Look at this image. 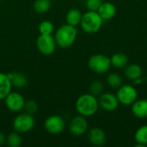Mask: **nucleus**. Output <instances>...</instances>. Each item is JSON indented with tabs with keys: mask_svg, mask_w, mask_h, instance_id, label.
<instances>
[{
	"mask_svg": "<svg viewBox=\"0 0 147 147\" xmlns=\"http://www.w3.org/2000/svg\"><path fill=\"white\" fill-rule=\"evenodd\" d=\"M124 74L129 80L135 81V80L141 78V76H142V68H141L140 65H139L137 64H132V65H129L126 66Z\"/></svg>",
	"mask_w": 147,
	"mask_h": 147,
	"instance_id": "obj_18",
	"label": "nucleus"
},
{
	"mask_svg": "<svg viewBox=\"0 0 147 147\" xmlns=\"http://www.w3.org/2000/svg\"><path fill=\"white\" fill-rule=\"evenodd\" d=\"M88 66L93 72L97 74H103L108 71L111 66L110 58L102 53L94 54L89 59Z\"/></svg>",
	"mask_w": 147,
	"mask_h": 147,
	"instance_id": "obj_5",
	"label": "nucleus"
},
{
	"mask_svg": "<svg viewBox=\"0 0 147 147\" xmlns=\"http://www.w3.org/2000/svg\"><path fill=\"white\" fill-rule=\"evenodd\" d=\"M38 29L40 34H52L54 31V26L52 22L45 20L39 24Z\"/></svg>",
	"mask_w": 147,
	"mask_h": 147,
	"instance_id": "obj_23",
	"label": "nucleus"
},
{
	"mask_svg": "<svg viewBox=\"0 0 147 147\" xmlns=\"http://www.w3.org/2000/svg\"><path fill=\"white\" fill-rule=\"evenodd\" d=\"M99 107H101L105 111H115L119 106V101L117 96L112 93H102L98 98Z\"/></svg>",
	"mask_w": 147,
	"mask_h": 147,
	"instance_id": "obj_11",
	"label": "nucleus"
},
{
	"mask_svg": "<svg viewBox=\"0 0 147 147\" xmlns=\"http://www.w3.org/2000/svg\"><path fill=\"white\" fill-rule=\"evenodd\" d=\"M38 51L43 55H51L56 50V41L52 34H40L36 40Z\"/></svg>",
	"mask_w": 147,
	"mask_h": 147,
	"instance_id": "obj_6",
	"label": "nucleus"
},
{
	"mask_svg": "<svg viewBox=\"0 0 147 147\" xmlns=\"http://www.w3.org/2000/svg\"><path fill=\"white\" fill-rule=\"evenodd\" d=\"M82 16L83 15L78 9L72 8V9H69V11L66 13V16H65L66 23L69 25L77 27L78 25H80Z\"/></svg>",
	"mask_w": 147,
	"mask_h": 147,
	"instance_id": "obj_17",
	"label": "nucleus"
},
{
	"mask_svg": "<svg viewBox=\"0 0 147 147\" xmlns=\"http://www.w3.org/2000/svg\"><path fill=\"white\" fill-rule=\"evenodd\" d=\"M6 143L9 147H19L22 145V137L19 133L14 131L6 138Z\"/></svg>",
	"mask_w": 147,
	"mask_h": 147,
	"instance_id": "obj_22",
	"label": "nucleus"
},
{
	"mask_svg": "<svg viewBox=\"0 0 147 147\" xmlns=\"http://www.w3.org/2000/svg\"><path fill=\"white\" fill-rule=\"evenodd\" d=\"M77 35L78 29L76 27L66 23L60 26L56 30L54 39L57 46L62 48H67L74 44L77 39Z\"/></svg>",
	"mask_w": 147,
	"mask_h": 147,
	"instance_id": "obj_2",
	"label": "nucleus"
},
{
	"mask_svg": "<svg viewBox=\"0 0 147 147\" xmlns=\"http://www.w3.org/2000/svg\"><path fill=\"white\" fill-rule=\"evenodd\" d=\"M34 10L39 14L47 13L51 8L50 0H35L33 4Z\"/></svg>",
	"mask_w": 147,
	"mask_h": 147,
	"instance_id": "obj_21",
	"label": "nucleus"
},
{
	"mask_svg": "<svg viewBox=\"0 0 147 147\" xmlns=\"http://www.w3.org/2000/svg\"><path fill=\"white\" fill-rule=\"evenodd\" d=\"M111 65L115 68H123L126 67L128 62V57L122 53H117L111 56L110 58Z\"/></svg>",
	"mask_w": 147,
	"mask_h": 147,
	"instance_id": "obj_19",
	"label": "nucleus"
},
{
	"mask_svg": "<svg viewBox=\"0 0 147 147\" xmlns=\"http://www.w3.org/2000/svg\"><path fill=\"white\" fill-rule=\"evenodd\" d=\"M103 23V19L97 11L89 10L82 16L80 26L87 34H96L99 32Z\"/></svg>",
	"mask_w": 147,
	"mask_h": 147,
	"instance_id": "obj_3",
	"label": "nucleus"
},
{
	"mask_svg": "<svg viewBox=\"0 0 147 147\" xmlns=\"http://www.w3.org/2000/svg\"><path fill=\"white\" fill-rule=\"evenodd\" d=\"M5 142H6V137L2 132H0V146H3Z\"/></svg>",
	"mask_w": 147,
	"mask_h": 147,
	"instance_id": "obj_28",
	"label": "nucleus"
},
{
	"mask_svg": "<svg viewBox=\"0 0 147 147\" xmlns=\"http://www.w3.org/2000/svg\"><path fill=\"white\" fill-rule=\"evenodd\" d=\"M0 3H1V0H0Z\"/></svg>",
	"mask_w": 147,
	"mask_h": 147,
	"instance_id": "obj_29",
	"label": "nucleus"
},
{
	"mask_svg": "<svg viewBox=\"0 0 147 147\" xmlns=\"http://www.w3.org/2000/svg\"><path fill=\"white\" fill-rule=\"evenodd\" d=\"M4 103L6 108L14 113H18L22 111L24 108L25 104V99L18 92L15 91H10L7 96L4 98Z\"/></svg>",
	"mask_w": 147,
	"mask_h": 147,
	"instance_id": "obj_9",
	"label": "nucleus"
},
{
	"mask_svg": "<svg viewBox=\"0 0 147 147\" xmlns=\"http://www.w3.org/2000/svg\"><path fill=\"white\" fill-rule=\"evenodd\" d=\"M38 108H39L38 103L34 100H28V101H25L23 109L25 110V112L30 115H34L37 112Z\"/></svg>",
	"mask_w": 147,
	"mask_h": 147,
	"instance_id": "obj_26",
	"label": "nucleus"
},
{
	"mask_svg": "<svg viewBox=\"0 0 147 147\" xmlns=\"http://www.w3.org/2000/svg\"><path fill=\"white\" fill-rule=\"evenodd\" d=\"M108 84L111 88H119L121 86L122 79L117 73H110L108 77Z\"/></svg>",
	"mask_w": 147,
	"mask_h": 147,
	"instance_id": "obj_24",
	"label": "nucleus"
},
{
	"mask_svg": "<svg viewBox=\"0 0 147 147\" xmlns=\"http://www.w3.org/2000/svg\"><path fill=\"white\" fill-rule=\"evenodd\" d=\"M98 14L100 15V16L104 20H110L112 19L115 14H116V8L115 6L109 3V2H106V3H102V4L100 5V7L97 9Z\"/></svg>",
	"mask_w": 147,
	"mask_h": 147,
	"instance_id": "obj_13",
	"label": "nucleus"
},
{
	"mask_svg": "<svg viewBox=\"0 0 147 147\" xmlns=\"http://www.w3.org/2000/svg\"><path fill=\"white\" fill-rule=\"evenodd\" d=\"M88 140L90 143L95 146H102L106 143V134L103 130L99 127H92L88 133Z\"/></svg>",
	"mask_w": 147,
	"mask_h": 147,
	"instance_id": "obj_12",
	"label": "nucleus"
},
{
	"mask_svg": "<svg viewBox=\"0 0 147 147\" xmlns=\"http://www.w3.org/2000/svg\"><path fill=\"white\" fill-rule=\"evenodd\" d=\"M44 128L50 134H59L65 128V121L62 116L53 115L46 119L44 122Z\"/></svg>",
	"mask_w": 147,
	"mask_h": 147,
	"instance_id": "obj_7",
	"label": "nucleus"
},
{
	"mask_svg": "<svg viewBox=\"0 0 147 147\" xmlns=\"http://www.w3.org/2000/svg\"><path fill=\"white\" fill-rule=\"evenodd\" d=\"M136 146H146L147 145V125L140 127L135 133L134 135Z\"/></svg>",
	"mask_w": 147,
	"mask_h": 147,
	"instance_id": "obj_20",
	"label": "nucleus"
},
{
	"mask_svg": "<svg viewBox=\"0 0 147 147\" xmlns=\"http://www.w3.org/2000/svg\"><path fill=\"white\" fill-rule=\"evenodd\" d=\"M34 124H35V120L33 115L25 112V113H21L15 117L12 126L14 131L19 134H26L34 128Z\"/></svg>",
	"mask_w": 147,
	"mask_h": 147,
	"instance_id": "obj_4",
	"label": "nucleus"
},
{
	"mask_svg": "<svg viewBox=\"0 0 147 147\" xmlns=\"http://www.w3.org/2000/svg\"><path fill=\"white\" fill-rule=\"evenodd\" d=\"M102 3V0H85V6L89 10L97 11Z\"/></svg>",
	"mask_w": 147,
	"mask_h": 147,
	"instance_id": "obj_27",
	"label": "nucleus"
},
{
	"mask_svg": "<svg viewBox=\"0 0 147 147\" xmlns=\"http://www.w3.org/2000/svg\"><path fill=\"white\" fill-rule=\"evenodd\" d=\"M132 113L138 118L147 117V99L136 100L132 104Z\"/></svg>",
	"mask_w": 147,
	"mask_h": 147,
	"instance_id": "obj_15",
	"label": "nucleus"
},
{
	"mask_svg": "<svg viewBox=\"0 0 147 147\" xmlns=\"http://www.w3.org/2000/svg\"><path fill=\"white\" fill-rule=\"evenodd\" d=\"M7 74L10 80L12 87L14 86L17 89H22L28 84V78L22 72L12 71Z\"/></svg>",
	"mask_w": 147,
	"mask_h": 147,
	"instance_id": "obj_14",
	"label": "nucleus"
},
{
	"mask_svg": "<svg viewBox=\"0 0 147 147\" xmlns=\"http://www.w3.org/2000/svg\"><path fill=\"white\" fill-rule=\"evenodd\" d=\"M89 90H90V93L92 94L95 96H100L102 93V91H103V84L100 81H97V80L93 81L90 84Z\"/></svg>",
	"mask_w": 147,
	"mask_h": 147,
	"instance_id": "obj_25",
	"label": "nucleus"
},
{
	"mask_svg": "<svg viewBox=\"0 0 147 147\" xmlns=\"http://www.w3.org/2000/svg\"><path fill=\"white\" fill-rule=\"evenodd\" d=\"M117 99L123 105H132L138 97L137 90L132 85H122L117 91Z\"/></svg>",
	"mask_w": 147,
	"mask_h": 147,
	"instance_id": "obj_8",
	"label": "nucleus"
},
{
	"mask_svg": "<svg viewBox=\"0 0 147 147\" xmlns=\"http://www.w3.org/2000/svg\"><path fill=\"white\" fill-rule=\"evenodd\" d=\"M75 108L77 112L84 117L94 115L99 108V102L96 96L90 93L81 95L76 101Z\"/></svg>",
	"mask_w": 147,
	"mask_h": 147,
	"instance_id": "obj_1",
	"label": "nucleus"
},
{
	"mask_svg": "<svg viewBox=\"0 0 147 147\" xmlns=\"http://www.w3.org/2000/svg\"><path fill=\"white\" fill-rule=\"evenodd\" d=\"M88 130V121L83 115L73 117L69 123V131L74 136H82Z\"/></svg>",
	"mask_w": 147,
	"mask_h": 147,
	"instance_id": "obj_10",
	"label": "nucleus"
},
{
	"mask_svg": "<svg viewBox=\"0 0 147 147\" xmlns=\"http://www.w3.org/2000/svg\"><path fill=\"white\" fill-rule=\"evenodd\" d=\"M12 84L8 74L0 72V100H4L7 95L11 91Z\"/></svg>",
	"mask_w": 147,
	"mask_h": 147,
	"instance_id": "obj_16",
	"label": "nucleus"
}]
</instances>
